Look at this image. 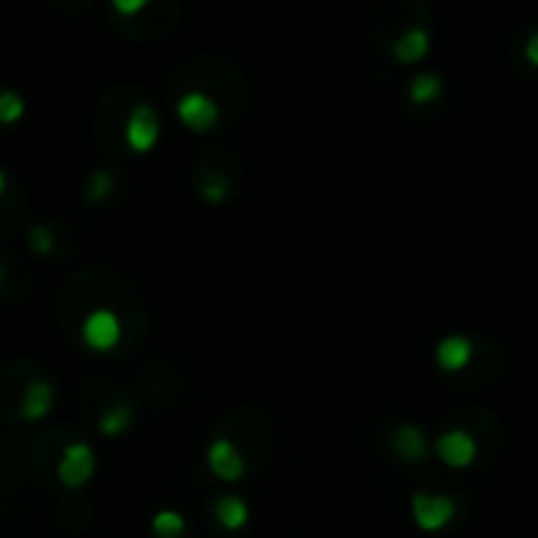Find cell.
Wrapping results in <instances>:
<instances>
[{
  "label": "cell",
  "instance_id": "obj_3",
  "mask_svg": "<svg viewBox=\"0 0 538 538\" xmlns=\"http://www.w3.org/2000/svg\"><path fill=\"white\" fill-rule=\"evenodd\" d=\"M120 318H117V312H111V309H92L89 315H85V321H82V340L89 343L92 350H111L114 343L120 340Z\"/></svg>",
  "mask_w": 538,
  "mask_h": 538
},
{
  "label": "cell",
  "instance_id": "obj_11",
  "mask_svg": "<svg viewBox=\"0 0 538 538\" xmlns=\"http://www.w3.org/2000/svg\"><path fill=\"white\" fill-rule=\"evenodd\" d=\"M394 450H397L400 460L419 463V460L428 454V441H425V435H422V428H416V425H400L397 435H394Z\"/></svg>",
  "mask_w": 538,
  "mask_h": 538
},
{
  "label": "cell",
  "instance_id": "obj_1",
  "mask_svg": "<svg viewBox=\"0 0 538 538\" xmlns=\"http://www.w3.org/2000/svg\"><path fill=\"white\" fill-rule=\"evenodd\" d=\"M95 472V450L92 444L85 441H70L67 447L60 450V463H57V476L63 485L70 488H79L92 479Z\"/></svg>",
  "mask_w": 538,
  "mask_h": 538
},
{
  "label": "cell",
  "instance_id": "obj_14",
  "mask_svg": "<svg viewBox=\"0 0 538 538\" xmlns=\"http://www.w3.org/2000/svg\"><path fill=\"white\" fill-rule=\"evenodd\" d=\"M152 529H155L158 538H180L183 529H186V516H183L180 510L164 507V510H158V513L152 516Z\"/></svg>",
  "mask_w": 538,
  "mask_h": 538
},
{
  "label": "cell",
  "instance_id": "obj_20",
  "mask_svg": "<svg viewBox=\"0 0 538 538\" xmlns=\"http://www.w3.org/2000/svg\"><path fill=\"white\" fill-rule=\"evenodd\" d=\"M114 10L117 13H139V10H145V0H114Z\"/></svg>",
  "mask_w": 538,
  "mask_h": 538
},
{
  "label": "cell",
  "instance_id": "obj_17",
  "mask_svg": "<svg viewBox=\"0 0 538 538\" xmlns=\"http://www.w3.org/2000/svg\"><path fill=\"white\" fill-rule=\"evenodd\" d=\"M107 189H111V174H107V170H98V174L92 177V189H89V199H92V202L104 199V196H107Z\"/></svg>",
  "mask_w": 538,
  "mask_h": 538
},
{
  "label": "cell",
  "instance_id": "obj_9",
  "mask_svg": "<svg viewBox=\"0 0 538 538\" xmlns=\"http://www.w3.org/2000/svg\"><path fill=\"white\" fill-rule=\"evenodd\" d=\"M435 359H438L441 369H447V372H460V369H466L469 359H472V340L463 337V334H450V337H444V340L438 343Z\"/></svg>",
  "mask_w": 538,
  "mask_h": 538
},
{
  "label": "cell",
  "instance_id": "obj_6",
  "mask_svg": "<svg viewBox=\"0 0 538 538\" xmlns=\"http://www.w3.org/2000/svg\"><path fill=\"white\" fill-rule=\"evenodd\" d=\"M205 457H208V466H211L214 476L224 479V482H236L246 472V460L240 454V447H236L230 438H214L208 444Z\"/></svg>",
  "mask_w": 538,
  "mask_h": 538
},
{
  "label": "cell",
  "instance_id": "obj_13",
  "mask_svg": "<svg viewBox=\"0 0 538 538\" xmlns=\"http://www.w3.org/2000/svg\"><path fill=\"white\" fill-rule=\"evenodd\" d=\"M129 425H133V406H126V403L107 406V410L101 413V419H98V428L104 435H123Z\"/></svg>",
  "mask_w": 538,
  "mask_h": 538
},
{
  "label": "cell",
  "instance_id": "obj_5",
  "mask_svg": "<svg viewBox=\"0 0 538 538\" xmlns=\"http://www.w3.org/2000/svg\"><path fill=\"white\" fill-rule=\"evenodd\" d=\"M177 117L189 126V129H211L221 117V107L211 95L205 92H186L180 101H177Z\"/></svg>",
  "mask_w": 538,
  "mask_h": 538
},
{
  "label": "cell",
  "instance_id": "obj_19",
  "mask_svg": "<svg viewBox=\"0 0 538 538\" xmlns=\"http://www.w3.org/2000/svg\"><path fill=\"white\" fill-rule=\"evenodd\" d=\"M32 243H35L38 252H51V246H54V240L45 233V227H38V230L32 233Z\"/></svg>",
  "mask_w": 538,
  "mask_h": 538
},
{
  "label": "cell",
  "instance_id": "obj_18",
  "mask_svg": "<svg viewBox=\"0 0 538 538\" xmlns=\"http://www.w3.org/2000/svg\"><path fill=\"white\" fill-rule=\"evenodd\" d=\"M202 192H205L208 202H221V199L227 196V183H224V180H214V183L202 186Z\"/></svg>",
  "mask_w": 538,
  "mask_h": 538
},
{
  "label": "cell",
  "instance_id": "obj_2",
  "mask_svg": "<svg viewBox=\"0 0 538 538\" xmlns=\"http://www.w3.org/2000/svg\"><path fill=\"white\" fill-rule=\"evenodd\" d=\"M454 513H457V504L454 498H447V494H425V491L413 494V516L425 532L444 529L454 520Z\"/></svg>",
  "mask_w": 538,
  "mask_h": 538
},
{
  "label": "cell",
  "instance_id": "obj_15",
  "mask_svg": "<svg viewBox=\"0 0 538 538\" xmlns=\"http://www.w3.org/2000/svg\"><path fill=\"white\" fill-rule=\"evenodd\" d=\"M441 89H444L441 76H435V73H419V76L410 82V98H413L416 104H428V101H435V98L441 95Z\"/></svg>",
  "mask_w": 538,
  "mask_h": 538
},
{
  "label": "cell",
  "instance_id": "obj_16",
  "mask_svg": "<svg viewBox=\"0 0 538 538\" xmlns=\"http://www.w3.org/2000/svg\"><path fill=\"white\" fill-rule=\"evenodd\" d=\"M23 114H26V101H23V95L13 92V89H4V92H0V126L16 123Z\"/></svg>",
  "mask_w": 538,
  "mask_h": 538
},
{
  "label": "cell",
  "instance_id": "obj_21",
  "mask_svg": "<svg viewBox=\"0 0 538 538\" xmlns=\"http://www.w3.org/2000/svg\"><path fill=\"white\" fill-rule=\"evenodd\" d=\"M526 60L538 67V29H535V32L529 35V41H526Z\"/></svg>",
  "mask_w": 538,
  "mask_h": 538
},
{
  "label": "cell",
  "instance_id": "obj_22",
  "mask_svg": "<svg viewBox=\"0 0 538 538\" xmlns=\"http://www.w3.org/2000/svg\"><path fill=\"white\" fill-rule=\"evenodd\" d=\"M4 189H7V174H4V167H0V196H4Z\"/></svg>",
  "mask_w": 538,
  "mask_h": 538
},
{
  "label": "cell",
  "instance_id": "obj_8",
  "mask_svg": "<svg viewBox=\"0 0 538 538\" xmlns=\"http://www.w3.org/2000/svg\"><path fill=\"white\" fill-rule=\"evenodd\" d=\"M54 400H57L54 384L45 381V378H32V381L26 384V391H23V416H26V419L48 416V413L54 410Z\"/></svg>",
  "mask_w": 538,
  "mask_h": 538
},
{
  "label": "cell",
  "instance_id": "obj_4",
  "mask_svg": "<svg viewBox=\"0 0 538 538\" xmlns=\"http://www.w3.org/2000/svg\"><path fill=\"white\" fill-rule=\"evenodd\" d=\"M161 136V120L152 104H136L133 114L126 120V142L136 148V152H148Z\"/></svg>",
  "mask_w": 538,
  "mask_h": 538
},
{
  "label": "cell",
  "instance_id": "obj_7",
  "mask_svg": "<svg viewBox=\"0 0 538 538\" xmlns=\"http://www.w3.org/2000/svg\"><path fill=\"white\" fill-rule=\"evenodd\" d=\"M435 450L447 466L463 469L476 460V438H472L469 432H463V428H450V432H444L438 438Z\"/></svg>",
  "mask_w": 538,
  "mask_h": 538
},
{
  "label": "cell",
  "instance_id": "obj_10",
  "mask_svg": "<svg viewBox=\"0 0 538 538\" xmlns=\"http://www.w3.org/2000/svg\"><path fill=\"white\" fill-rule=\"evenodd\" d=\"M214 520H218L224 529H243L249 523V504L240 498V494H221L214 501Z\"/></svg>",
  "mask_w": 538,
  "mask_h": 538
},
{
  "label": "cell",
  "instance_id": "obj_12",
  "mask_svg": "<svg viewBox=\"0 0 538 538\" xmlns=\"http://www.w3.org/2000/svg\"><path fill=\"white\" fill-rule=\"evenodd\" d=\"M428 54V32L425 29H406L400 38H397V45H394V57L400 63H416Z\"/></svg>",
  "mask_w": 538,
  "mask_h": 538
}]
</instances>
